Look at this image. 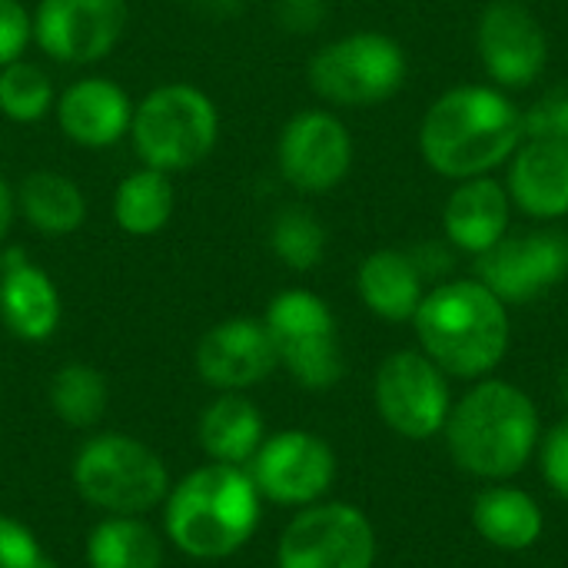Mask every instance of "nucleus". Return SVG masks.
I'll return each instance as SVG.
<instances>
[{"label":"nucleus","mask_w":568,"mask_h":568,"mask_svg":"<svg viewBox=\"0 0 568 568\" xmlns=\"http://www.w3.org/2000/svg\"><path fill=\"white\" fill-rule=\"evenodd\" d=\"M526 140L523 110L486 83L453 87L436 97L419 123V153L446 180L489 176Z\"/></svg>","instance_id":"1"},{"label":"nucleus","mask_w":568,"mask_h":568,"mask_svg":"<svg viewBox=\"0 0 568 568\" xmlns=\"http://www.w3.org/2000/svg\"><path fill=\"white\" fill-rule=\"evenodd\" d=\"M263 496L246 466L206 463L170 486L163 532L170 546L200 562L236 556L260 526Z\"/></svg>","instance_id":"2"},{"label":"nucleus","mask_w":568,"mask_h":568,"mask_svg":"<svg viewBox=\"0 0 568 568\" xmlns=\"http://www.w3.org/2000/svg\"><path fill=\"white\" fill-rule=\"evenodd\" d=\"M423 353L449 376L479 379L493 373L509 349V310L479 280L433 286L416 316Z\"/></svg>","instance_id":"3"},{"label":"nucleus","mask_w":568,"mask_h":568,"mask_svg":"<svg viewBox=\"0 0 568 568\" xmlns=\"http://www.w3.org/2000/svg\"><path fill=\"white\" fill-rule=\"evenodd\" d=\"M443 429L456 466L479 479H509L539 443V413L519 386L486 379L449 409Z\"/></svg>","instance_id":"4"},{"label":"nucleus","mask_w":568,"mask_h":568,"mask_svg":"<svg viewBox=\"0 0 568 568\" xmlns=\"http://www.w3.org/2000/svg\"><path fill=\"white\" fill-rule=\"evenodd\" d=\"M70 479L80 499L106 516H146L170 493L163 456L126 433L90 436L70 463Z\"/></svg>","instance_id":"5"},{"label":"nucleus","mask_w":568,"mask_h":568,"mask_svg":"<svg viewBox=\"0 0 568 568\" xmlns=\"http://www.w3.org/2000/svg\"><path fill=\"white\" fill-rule=\"evenodd\" d=\"M130 136L143 166L186 173L216 150L220 110L193 83H163L133 106Z\"/></svg>","instance_id":"6"},{"label":"nucleus","mask_w":568,"mask_h":568,"mask_svg":"<svg viewBox=\"0 0 568 568\" xmlns=\"http://www.w3.org/2000/svg\"><path fill=\"white\" fill-rule=\"evenodd\" d=\"M409 77L406 50L376 30L346 33L320 47L306 63L313 93L336 106H376L403 90Z\"/></svg>","instance_id":"7"},{"label":"nucleus","mask_w":568,"mask_h":568,"mask_svg":"<svg viewBox=\"0 0 568 568\" xmlns=\"http://www.w3.org/2000/svg\"><path fill=\"white\" fill-rule=\"evenodd\" d=\"M266 333L280 366L313 393L333 389L343 373V346L333 310L310 290H283L266 306Z\"/></svg>","instance_id":"8"},{"label":"nucleus","mask_w":568,"mask_h":568,"mask_svg":"<svg viewBox=\"0 0 568 568\" xmlns=\"http://www.w3.org/2000/svg\"><path fill=\"white\" fill-rule=\"evenodd\" d=\"M376 532L349 503H313L283 529L276 568H373Z\"/></svg>","instance_id":"9"},{"label":"nucleus","mask_w":568,"mask_h":568,"mask_svg":"<svg viewBox=\"0 0 568 568\" xmlns=\"http://www.w3.org/2000/svg\"><path fill=\"white\" fill-rule=\"evenodd\" d=\"M566 276L568 233L556 226L506 233L493 250L476 256V280L489 286L506 306L532 303L556 290Z\"/></svg>","instance_id":"10"},{"label":"nucleus","mask_w":568,"mask_h":568,"mask_svg":"<svg viewBox=\"0 0 568 568\" xmlns=\"http://www.w3.org/2000/svg\"><path fill=\"white\" fill-rule=\"evenodd\" d=\"M376 409L406 439H433L449 419V386L443 369L416 349L393 353L376 369Z\"/></svg>","instance_id":"11"},{"label":"nucleus","mask_w":568,"mask_h":568,"mask_svg":"<svg viewBox=\"0 0 568 568\" xmlns=\"http://www.w3.org/2000/svg\"><path fill=\"white\" fill-rule=\"evenodd\" d=\"M246 469L266 503L306 509L329 493L336 479V456L323 436L283 429L263 439Z\"/></svg>","instance_id":"12"},{"label":"nucleus","mask_w":568,"mask_h":568,"mask_svg":"<svg viewBox=\"0 0 568 568\" xmlns=\"http://www.w3.org/2000/svg\"><path fill=\"white\" fill-rule=\"evenodd\" d=\"M276 166L293 190L323 196L349 176L353 136L329 110H300L280 130Z\"/></svg>","instance_id":"13"},{"label":"nucleus","mask_w":568,"mask_h":568,"mask_svg":"<svg viewBox=\"0 0 568 568\" xmlns=\"http://www.w3.org/2000/svg\"><path fill=\"white\" fill-rule=\"evenodd\" d=\"M30 17L33 40L50 60L87 67L120 43L130 7L126 0H40Z\"/></svg>","instance_id":"14"},{"label":"nucleus","mask_w":568,"mask_h":568,"mask_svg":"<svg viewBox=\"0 0 568 568\" xmlns=\"http://www.w3.org/2000/svg\"><path fill=\"white\" fill-rule=\"evenodd\" d=\"M476 50L486 77L506 90L532 87L549 63V37L523 0H493L483 7Z\"/></svg>","instance_id":"15"},{"label":"nucleus","mask_w":568,"mask_h":568,"mask_svg":"<svg viewBox=\"0 0 568 568\" xmlns=\"http://www.w3.org/2000/svg\"><path fill=\"white\" fill-rule=\"evenodd\" d=\"M280 366L263 320L233 316L203 333L196 343V373L216 393H243Z\"/></svg>","instance_id":"16"},{"label":"nucleus","mask_w":568,"mask_h":568,"mask_svg":"<svg viewBox=\"0 0 568 568\" xmlns=\"http://www.w3.org/2000/svg\"><path fill=\"white\" fill-rule=\"evenodd\" d=\"M0 323L23 343H43L60 326V290L27 250H0Z\"/></svg>","instance_id":"17"},{"label":"nucleus","mask_w":568,"mask_h":568,"mask_svg":"<svg viewBox=\"0 0 568 568\" xmlns=\"http://www.w3.org/2000/svg\"><path fill=\"white\" fill-rule=\"evenodd\" d=\"M57 123L60 133L87 150H103L130 136L133 123V103L126 90L106 77H83L70 83L57 103Z\"/></svg>","instance_id":"18"},{"label":"nucleus","mask_w":568,"mask_h":568,"mask_svg":"<svg viewBox=\"0 0 568 568\" xmlns=\"http://www.w3.org/2000/svg\"><path fill=\"white\" fill-rule=\"evenodd\" d=\"M506 193L532 220L556 223L568 216V143L523 140L509 156Z\"/></svg>","instance_id":"19"},{"label":"nucleus","mask_w":568,"mask_h":568,"mask_svg":"<svg viewBox=\"0 0 568 568\" xmlns=\"http://www.w3.org/2000/svg\"><path fill=\"white\" fill-rule=\"evenodd\" d=\"M513 200L503 183L493 176L459 180L443 206V230L446 240L469 256H483L509 233Z\"/></svg>","instance_id":"20"},{"label":"nucleus","mask_w":568,"mask_h":568,"mask_svg":"<svg viewBox=\"0 0 568 568\" xmlns=\"http://www.w3.org/2000/svg\"><path fill=\"white\" fill-rule=\"evenodd\" d=\"M356 290L366 310L386 323H409L426 296V280L403 250H376L359 263Z\"/></svg>","instance_id":"21"},{"label":"nucleus","mask_w":568,"mask_h":568,"mask_svg":"<svg viewBox=\"0 0 568 568\" xmlns=\"http://www.w3.org/2000/svg\"><path fill=\"white\" fill-rule=\"evenodd\" d=\"M196 436L210 463L250 466V459L266 439V423L256 403L243 393H220L213 403H206Z\"/></svg>","instance_id":"22"},{"label":"nucleus","mask_w":568,"mask_h":568,"mask_svg":"<svg viewBox=\"0 0 568 568\" xmlns=\"http://www.w3.org/2000/svg\"><path fill=\"white\" fill-rule=\"evenodd\" d=\"M473 526L489 546L503 552H526L542 539L546 519L529 493L516 486H493L476 496Z\"/></svg>","instance_id":"23"},{"label":"nucleus","mask_w":568,"mask_h":568,"mask_svg":"<svg viewBox=\"0 0 568 568\" xmlns=\"http://www.w3.org/2000/svg\"><path fill=\"white\" fill-rule=\"evenodd\" d=\"M17 213L43 236H70L87 223L83 190L53 170H33L13 190Z\"/></svg>","instance_id":"24"},{"label":"nucleus","mask_w":568,"mask_h":568,"mask_svg":"<svg viewBox=\"0 0 568 568\" xmlns=\"http://www.w3.org/2000/svg\"><path fill=\"white\" fill-rule=\"evenodd\" d=\"M173 210H176V193L170 173L163 170L140 166L116 183L113 220L126 236H156L173 220Z\"/></svg>","instance_id":"25"},{"label":"nucleus","mask_w":568,"mask_h":568,"mask_svg":"<svg viewBox=\"0 0 568 568\" xmlns=\"http://www.w3.org/2000/svg\"><path fill=\"white\" fill-rule=\"evenodd\" d=\"M90 568H163V539L140 516H106L87 536Z\"/></svg>","instance_id":"26"},{"label":"nucleus","mask_w":568,"mask_h":568,"mask_svg":"<svg viewBox=\"0 0 568 568\" xmlns=\"http://www.w3.org/2000/svg\"><path fill=\"white\" fill-rule=\"evenodd\" d=\"M50 409L53 416L70 426V429H93L106 406H110V386L103 379V373L90 363H63L53 376H50V389H47Z\"/></svg>","instance_id":"27"},{"label":"nucleus","mask_w":568,"mask_h":568,"mask_svg":"<svg viewBox=\"0 0 568 568\" xmlns=\"http://www.w3.org/2000/svg\"><path fill=\"white\" fill-rule=\"evenodd\" d=\"M329 233L306 206H283L270 223V250L293 273H310L326 256Z\"/></svg>","instance_id":"28"},{"label":"nucleus","mask_w":568,"mask_h":568,"mask_svg":"<svg viewBox=\"0 0 568 568\" xmlns=\"http://www.w3.org/2000/svg\"><path fill=\"white\" fill-rule=\"evenodd\" d=\"M53 80L30 60H13L0 70V113L13 123H37L53 110Z\"/></svg>","instance_id":"29"},{"label":"nucleus","mask_w":568,"mask_h":568,"mask_svg":"<svg viewBox=\"0 0 568 568\" xmlns=\"http://www.w3.org/2000/svg\"><path fill=\"white\" fill-rule=\"evenodd\" d=\"M526 140H556L568 143V80L549 87L529 110H523Z\"/></svg>","instance_id":"30"},{"label":"nucleus","mask_w":568,"mask_h":568,"mask_svg":"<svg viewBox=\"0 0 568 568\" xmlns=\"http://www.w3.org/2000/svg\"><path fill=\"white\" fill-rule=\"evenodd\" d=\"M33 40V17L20 0H0V70L27 53Z\"/></svg>","instance_id":"31"},{"label":"nucleus","mask_w":568,"mask_h":568,"mask_svg":"<svg viewBox=\"0 0 568 568\" xmlns=\"http://www.w3.org/2000/svg\"><path fill=\"white\" fill-rule=\"evenodd\" d=\"M43 562L37 536L13 516H0V568H37Z\"/></svg>","instance_id":"32"},{"label":"nucleus","mask_w":568,"mask_h":568,"mask_svg":"<svg viewBox=\"0 0 568 568\" xmlns=\"http://www.w3.org/2000/svg\"><path fill=\"white\" fill-rule=\"evenodd\" d=\"M273 13H276V23L286 33L306 37V33H316L326 23L329 0H273Z\"/></svg>","instance_id":"33"},{"label":"nucleus","mask_w":568,"mask_h":568,"mask_svg":"<svg viewBox=\"0 0 568 568\" xmlns=\"http://www.w3.org/2000/svg\"><path fill=\"white\" fill-rule=\"evenodd\" d=\"M539 463H542V476L552 486V493L568 499V419L549 429Z\"/></svg>","instance_id":"34"},{"label":"nucleus","mask_w":568,"mask_h":568,"mask_svg":"<svg viewBox=\"0 0 568 568\" xmlns=\"http://www.w3.org/2000/svg\"><path fill=\"white\" fill-rule=\"evenodd\" d=\"M453 250H456L453 243L429 240V243L413 246V250H409V256H413V263H416L419 276L429 283V280H446V276L453 273V266H456V253H453Z\"/></svg>","instance_id":"35"},{"label":"nucleus","mask_w":568,"mask_h":568,"mask_svg":"<svg viewBox=\"0 0 568 568\" xmlns=\"http://www.w3.org/2000/svg\"><path fill=\"white\" fill-rule=\"evenodd\" d=\"M190 3L210 20H230L236 13H243V7H246V0H190Z\"/></svg>","instance_id":"36"},{"label":"nucleus","mask_w":568,"mask_h":568,"mask_svg":"<svg viewBox=\"0 0 568 568\" xmlns=\"http://www.w3.org/2000/svg\"><path fill=\"white\" fill-rule=\"evenodd\" d=\"M13 216H17V196H13V186L0 176V243L7 240Z\"/></svg>","instance_id":"37"},{"label":"nucleus","mask_w":568,"mask_h":568,"mask_svg":"<svg viewBox=\"0 0 568 568\" xmlns=\"http://www.w3.org/2000/svg\"><path fill=\"white\" fill-rule=\"evenodd\" d=\"M559 396H562V406L568 409V363L562 366V373H559Z\"/></svg>","instance_id":"38"},{"label":"nucleus","mask_w":568,"mask_h":568,"mask_svg":"<svg viewBox=\"0 0 568 568\" xmlns=\"http://www.w3.org/2000/svg\"><path fill=\"white\" fill-rule=\"evenodd\" d=\"M37 568H63V566H57V562H50V559H43V562H40V566Z\"/></svg>","instance_id":"39"}]
</instances>
